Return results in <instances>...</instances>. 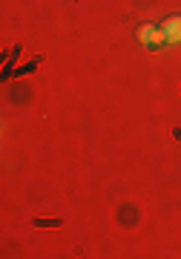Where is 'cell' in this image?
I'll use <instances>...</instances> for the list:
<instances>
[{
	"label": "cell",
	"instance_id": "obj_2",
	"mask_svg": "<svg viewBox=\"0 0 181 259\" xmlns=\"http://www.w3.org/2000/svg\"><path fill=\"white\" fill-rule=\"evenodd\" d=\"M164 44H167V32H164L161 26H153L150 29V40H147V47L150 49H161Z\"/></svg>",
	"mask_w": 181,
	"mask_h": 259
},
{
	"label": "cell",
	"instance_id": "obj_1",
	"mask_svg": "<svg viewBox=\"0 0 181 259\" xmlns=\"http://www.w3.org/2000/svg\"><path fill=\"white\" fill-rule=\"evenodd\" d=\"M161 29L167 32V44H181V15H172L161 23Z\"/></svg>",
	"mask_w": 181,
	"mask_h": 259
},
{
	"label": "cell",
	"instance_id": "obj_3",
	"mask_svg": "<svg viewBox=\"0 0 181 259\" xmlns=\"http://www.w3.org/2000/svg\"><path fill=\"white\" fill-rule=\"evenodd\" d=\"M150 29H153V23H144V26L138 29V40H141V44H147V40H150Z\"/></svg>",
	"mask_w": 181,
	"mask_h": 259
}]
</instances>
